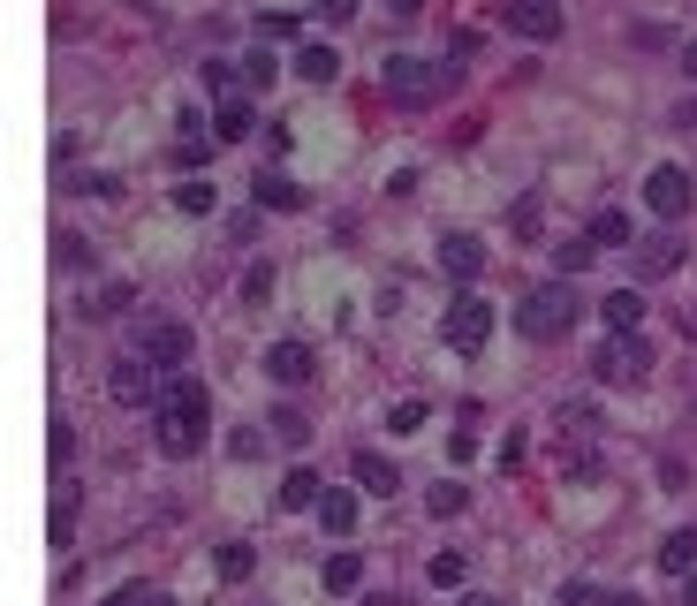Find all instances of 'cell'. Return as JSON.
<instances>
[{
  "label": "cell",
  "mask_w": 697,
  "mask_h": 606,
  "mask_svg": "<svg viewBox=\"0 0 697 606\" xmlns=\"http://www.w3.org/2000/svg\"><path fill=\"white\" fill-rule=\"evenodd\" d=\"M591 243H599V251H629V243H637V228H629V213H622V205H607V213H591Z\"/></svg>",
  "instance_id": "9a60e30c"
},
{
  "label": "cell",
  "mask_w": 697,
  "mask_h": 606,
  "mask_svg": "<svg viewBox=\"0 0 697 606\" xmlns=\"http://www.w3.org/2000/svg\"><path fill=\"white\" fill-rule=\"evenodd\" d=\"M174 205H182V213H212V182H182Z\"/></svg>",
  "instance_id": "1f68e13d"
},
{
  "label": "cell",
  "mask_w": 697,
  "mask_h": 606,
  "mask_svg": "<svg viewBox=\"0 0 697 606\" xmlns=\"http://www.w3.org/2000/svg\"><path fill=\"white\" fill-rule=\"evenodd\" d=\"M425 508H432V516H455V508H463V485H432Z\"/></svg>",
  "instance_id": "d590c367"
},
{
  "label": "cell",
  "mask_w": 697,
  "mask_h": 606,
  "mask_svg": "<svg viewBox=\"0 0 697 606\" xmlns=\"http://www.w3.org/2000/svg\"><path fill=\"white\" fill-rule=\"evenodd\" d=\"M561 606H645V599H637V592H614V584H584V577H576V584H561Z\"/></svg>",
  "instance_id": "2e32d148"
},
{
  "label": "cell",
  "mask_w": 697,
  "mask_h": 606,
  "mask_svg": "<svg viewBox=\"0 0 697 606\" xmlns=\"http://www.w3.org/2000/svg\"><path fill=\"white\" fill-rule=\"evenodd\" d=\"M145 364L182 379V364H189V326H174V318H152V326H145Z\"/></svg>",
  "instance_id": "8992f818"
},
{
  "label": "cell",
  "mask_w": 697,
  "mask_h": 606,
  "mask_svg": "<svg viewBox=\"0 0 697 606\" xmlns=\"http://www.w3.org/2000/svg\"><path fill=\"white\" fill-rule=\"evenodd\" d=\"M356 15V0H327V23H348Z\"/></svg>",
  "instance_id": "60d3db41"
},
{
  "label": "cell",
  "mask_w": 697,
  "mask_h": 606,
  "mask_svg": "<svg viewBox=\"0 0 697 606\" xmlns=\"http://www.w3.org/2000/svg\"><path fill=\"white\" fill-rule=\"evenodd\" d=\"M683 69H690V76H697V38H690V53H683Z\"/></svg>",
  "instance_id": "f6af8a7d"
},
{
  "label": "cell",
  "mask_w": 697,
  "mask_h": 606,
  "mask_svg": "<svg viewBox=\"0 0 697 606\" xmlns=\"http://www.w3.org/2000/svg\"><path fill=\"white\" fill-rule=\"evenodd\" d=\"M591 258H599V243H591V235H576V243H553V266H561V281H576Z\"/></svg>",
  "instance_id": "cb8c5ba5"
},
{
  "label": "cell",
  "mask_w": 697,
  "mask_h": 606,
  "mask_svg": "<svg viewBox=\"0 0 697 606\" xmlns=\"http://www.w3.org/2000/svg\"><path fill=\"white\" fill-rule=\"evenodd\" d=\"M599 318H607L614 334H637V318H645V296H637V289H614V296H599Z\"/></svg>",
  "instance_id": "e0dca14e"
},
{
  "label": "cell",
  "mask_w": 697,
  "mask_h": 606,
  "mask_svg": "<svg viewBox=\"0 0 697 606\" xmlns=\"http://www.w3.org/2000/svg\"><path fill=\"white\" fill-rule=\"evenodd\" d=\"M107 395L130 402V410H137V402H160V395H152V364H145V356H122V364L107 372Z\"/></svg>",
  "instance_id": "ba28073f"
},
{
  "label": "cell",
  "mask_w": 697,
  "mask_h": 606,
  "mask_svg": "<svg viewBox=\"0 0 697 606\" xmlns=\"http://www.w3.org/2000/svg\"><path fill=\"white\" fill-rule=\"evenodd\" d=\"M440 266H448L455 281H478V266H486V243H478V235H440Z\"/></svg>",
  "instance_id": "7c38bea8"
},
{
  "label": "cell",
  "mask_w": 697,
  "mask_h": 606,
  "mask_svg": "<svg viewBox=\"0 0 697 606\" xmlns=\"http://www.w3.org/2000/svg\"><path fill=\"white\" fill-rule=\"evenodd\" d=\"M425 577H432V584H440V592H455V584H463V577H470V561H463V554H455V546H448V554H432V569H425Z\"/></svg>",
  "instance_id": "d4e9b609"
},
{
  "label": "cell",
  "mask_w": 697,
  "mask_h": 606,
  "mask_svg": "<svg viewBox=\"0 0 697 606\" xmlns=\"http://www.w3.org/2000/svg\"><path fill=\"white\" fill-rule=\"evenodd\" d=\"M76 538V500H53V546Z\"/></svg>",
  "instance_id": "8d00e7d4"
},
{
  "label": "cell",
  "mask_w": 697,
  "mask_h": 606,
  "mask_svg": "<svg viewBox=\"0 0 697 606\" xmlns=\"http://www.w3.org/2000/svg\"><path fill=\"white\" fill-rule=\"evenodd\" d=\"M516 8H523V0H516Z\"/></svg>",
  "instance_id": "bcb514c9"
},
{
  "label": "cell",
  "mask_w": 697,
  "mask_h": 606,
  "mask_svg": "<svg viewBox=\"0 0 697 606\" xmlns=\"http://www.w3.org/2000/svg\"><path fill=\"white\" fill-rule=\"evenodd\" d=\"M266 379H273V387H304V379H311V349H304V341H273V349H266Z\"/></svg>",
  "instance_id": "30bf717a"
},
{
  "label": "cell",
  "mask_w": 697,
  "mask_h": 606,
  "mask_svg": "<svg viewBox=\"0 0 697 606\" xmlns=\"http://www.w3.org/2000/svg\"><path fill=\"white\" fill-rule=\"evenodd\" d=\"M205 417H212V395L182 372V379H168L160 387V402H152V440H160V455H197L205 448Z\"/></svg>",
  "instance_id": "6da1fadb"
},
{
  "label": "cell",
  "mask_w": 697,
  "mask_h": 606,
  "mask_svg": "<svg viewBox=\"0 0 697 606\" xmlns=\"http://www.w3.org/2000/svg\"><path fill=\"white\" fill-rule=\"evenodd\" d=\"M243 76H250V84H273V76H281V61H273V53H266V46H258V53H250V69H243Z\"/></svg>",
  "instance_id": "f35d334b"
},
{
  "label": "cell",
  "mask_w": 697,
  "mask_h": 606,
  "mask_svg": "<svg viewBox=\"0 0 697 606\" xmlns=\"http://www.w3.org/2000/svg\"><path fill=\"white\" fill-rule=\"evenodd\" d=\"M387 433H425V402H394L387 410Z\"/></svg>",
  "instance_id": "4dcf8cb0"
},
{
  "label": "cell",
  "mask_w": 697,
  "mask_h": 606,
  "mask_svg": "<svg viewBox=\"0 0 697 606\" xmlns=\"http://www.w3.org/2000/svg\"><path fill=\"white\" fill-rule=\"evenodd\" d=\"M348 470H356V485H364L371 500H394V485H402V470H394L379 448H356V455H348Z\"/></svg>",
  "instance_id": "9c48e42d"
},
{
  "label": "cell",
  "mask_w": 697,
  "mask_h": 606,
  "mask_svg": "<svg viewBox=\"0 0 697 606\" xmlns=\"http://www.w3.org/2000/svg\"><path fill=\"white\" fill-rule=\"evenodd\" d=\"M440 334H448V349H455V356H478V349L493 341V303L463 289V296L448 303V326H440Z\"/></svg>",
  "instance_id": "277c9868"
},
{
  "label": "cell",
  "mask_w": 697,
  "mask_h": 606,
  "mask_svg": "<svg viewBox=\"0 0 697 606\" xmlns=\"http://www.w3.org/2000/svg\"><path fill=\"white\" fill-rule=\"evenodd\" d=\"M46 455H53V470H69V462H76V425H69V417H53V433H46Z\"/></svg>",
  "instance_id": "484cf974"
},
{
  "label": "cell",
  "mask_w": 697,
  "mask_h": 606,
  "mask_svg": "<svg viewBox=\"0 0 697 606\" xmlns=\"http://www.w3.org/2000/svg\"><path fill=\"white\" fill-rule=\"evenodd\" d=\"M387 8H394V15H417V8H425V0H387Z\"/></svg>",
  "instance_id": "7bdbcfd3"
},
{
  "label": "cell",
  "mask_w": 697,
  "mask_h": 606,
  "mask_svg": "<svg viewBox=\"0 0 697 606\" xmlns=\"http://www.w3.org/2000/svg\"><path fill=\"white\" fill-rule=\"evenodd\" d=\"M591 364H599V379H607V387H637V379L652 372V349H645L637 334H614V341H607Z\"/></svg>",
  "instance_id": "5b68a950"
},
{
  "label": "cell",
  "mask_w": 697,
  "mask_h": 606,
  "mask_svg": "<svg viewBox=\"0 0 697 606\" xmlns=\"http://www.w3.org/2000/svg\"><path fill=\"white\" fill-rule=\"evenodd\" d=\"M561 477H576V485H591V477H599V455L584 448V440H576V448H561Z\"/></svg>",
  "instance_id": "4316f807"
},
{
  "label": "cell",
  "mask_w": 697,
  "mask_h": 606,
  "mask_svg": "<svg viewBox=\"0 0 697 606\" xmlns=\"http://www.w3.org/2000/svg\"><path fill=\"white\" fill-rule=\"evenodd\" d=\"M258 205H296V182L289 174H258Z\"/></svg>",
  "instance_id": "f546056e"
},
{
  "label": "cell",
  "mask_w": 697,
  "mask_h": 606,
  "mask_svg": "<svg viewBox=\"0 0 697 606\" xmlns=\"http://www.w3.org/2000/svg\"><path fill=\"white\" fill-rule=\"evenodd\" d=\"M122 303H130V281H107V289H99V303H91V318H114Z\"/></svg>",
  "instance_id": "836d02e7"
},
{
  "label": "cell",
  "mask_w": 697,
  "mask_h": 606,
  "mask_svg": "<svg viewBox=\"0 0 697 606\" xmlns=\"http://www.w3.org/2000/svg\"><path fill=\"white\" fill-rule=\"evenodd\" d=\"M296 76H304V84H334V76H342V53H334L327 38L296 46Z\"/></svg>",
  "instance_id": "4fadbf2b"
},
{
  "label": "cell",
  "mask_w": 697,
  "mask_h": 606,
  "mask_svg": "<svg viewBox=\"0 0 697 606\" xmlns=\"http://www.w3.org/2000/svg\"><path fill=\"white\" fill-rule=\"evenodd\" d=\"M250 122H258V114H250V99H243V92H235V99H220V107H212V130H220V137H228V145H243V137H250Z\"/></svg>",
  "instance_id": "d6986e66"
},
{
  "label": "cell",
  "mask_w": 697,
  "mask_h": 606,
  "mask_svg": "<svg viewBox=\"0 0 697 606\" xmlns=\"http://www.w3.org/2000/svg\"><path fill=\"white\" fill-rule=\"evenodd\" d=\"M455 606H501V599H493V592H463Z\"/></svg>",
  "instance_id": "b9f144b4"
},
{
  "label": "cell",
  "mask_w": 697,
  "mask_h": 606,
  "mask_svg": "<svg viewBox=\"0 0 697 606\" xmlns=\"http://www.w3.org/2000/svg\"><path fill=\"white\" fill-rule=\"evenodd\" d=\"M243 296H250V303L273 296V266H250V274H243Z\"/></svg>",
  "instance_id": "74e56055"
},
{
  "label": "cell",
  "mask_w": 697,
  "mask_h": 606,
  "mask_svg": "<svg viewBox=\"0 0 697 606\" xmlns=\"http://www.w3.org/2000/svg\"><path fill=\"white\" fill-rule=\"evenodd\" d=\"M509 31L516 38H553L561 31V0H523V8H509Z\"/></svg>",
  "instance_id": "8fae6325"
},
{
  "label": "cell",
  "mask_w": 697,
  "mask_h": 606,
  "mask_svg": "<svg viewBox=\"0 0 697 606\" xmlns=\"http://www.w3.org/2000/svg\"><path fill=\"white\" fill-rule=\"evenodd\" d=\"M553 425H561V448H568V440H591V433H599V410H591V402H561Z\"/></svg>",
  "instance_id": "603a6c76"
},
{
  "label": "cell",
  "mask_w": 697,
  "mask_h": 606,
  "mask_svg": "<svg viewBox=\"0 0 697 606\" xmlns=\"http://www.w3.org/2000/svg\"><path fill=\"white\" fill-rule=\"evenodd\" d=\"M266 425H273V440H281V448H304V440H311V425H304L296 410H273Z\"/></svg>",
  "instance_id": "f1b7e54d"
},
{
  "label": "cell",
  "mask_w": 697,
  "mask_h": 606,
  "mask_svg": "<svg viewBox=\"0 0 697 606\" xmlns=\"http://www.w3.org/2000/svg\"><path fill=\"white\" fill-rule=\"evenodd\" d=\"M683 599H690V606H697V577H683Z\"/></svg>",
  "instance_id": "ee69618b"
},
{
  "label": "cell",
  "mask_w": 697,
  "mask_h": 606,
  "mask_svg": "<svg viewBox=\"0 0 697 606\" xmlns=\"http://www.w3.org/2000/svg\"><path fill=\"white\" fill-rule=\"evenodd\" d=\"M220 577L243 584V577H250V546H220Z\"/></svg>",
  "instance_id": "d6a6232c"
},
{
  "label": "cell",
  "mask_w": 697,
  "mask_h": 606,
  "mask_svg": "<svg viewBox=\"0 0 697 606\" xmlns=\"http://www.w3.org/2000/svg\"><path fill=\"white\" fill-rule=\"evenodd\" d=\"M538 228H546V190H523L516 205H509V235L516 243H538Z\"/></svg>",
  "instance_id": "5bb4252c"
},
{
  "label": "cell",
  "mask_w": 697,
  "mask_h": 606,
  "mask_svg": "<svg viewBox=\"0 0 697 606\" xmlns=\"http://www.w3.org/2000/svg\"><path fill=\"white\" fill-rule=\"evenodd\" d=\"M205 92H212V99H235V69L212 61V69H205Z\"/></svg>",
  "instance_id": "e575fe53"
},
{
  "label": "cell",
  "mask_w": 697,
  "mask_h": 606,
  "mask_svg": "<svg viewBox=\"0 0 697 606\" xmlns=\"http://www.w3.org/2000/svg\"><path fill=\"white\" fill-rule=\"evenodd\" d=\"M356 584H364V561L356 554H334L327 561V592H356Z\"/></svg>",
  "instance_id": "83f0119b"
},
{
  "label": "cell",
  "mask_w": 697,
  "mask_h": 606,
  "mask_svg": "<svg viewBox=\"0 0 697 606\" xmlns=\"http://www.w3.org/2000/svg\"><path fill=\"white\" fill-rule=\"evenodd\" d=\"M319 523H327L334 538H348V531H356V493H348V485H327V500H319Z\"/></svg>",
  "instance_id": "ffe728a7"
},
{
  "label": "cell",
  "mask_w": 697,
  "mask_h": 606,
  "mask_svg": "<svg viewBox=\"0 0 697 606\" xmlns=\"http://www.w3.org/2000/svg\"><path fill=\"white\" fill-rule=\"evenodd\" d=\"M675 266H683V243H668V235H652V243L637 251V274H652V281L675 274Z\"/></svg>",
  "instance_id": "7402d4cb"
},
{
  "label": "cell",
  "mask_w": 697,
  "mask_h": 606,
  "mask_svg": "<svg viewBox=\"0 0 697 606\" xmlns=\"http://www.w3.org/2000/svg\"><path fill=\"white\" fill-rule=\"evenodd\" d=\"M114 606H168V599H160V592H145V584H130V592H122Z\"/></svg>",
  "instance_id": "ab89813d"
},
{
  "label": "cell",
  "mask_w": 697,
  "mask_h": 606,
  "mask_svg": "<svg viewBox=\"0 0 697 606\" xmlns=\"http://www.w3.org/2000/svg\"><path fill=\"white\" fill-rule=\"evenodd\" d=\"M645 205H652L660 220H683V213H690V174H683V167H652V174H645Z\"/></svg>",
  "instance_id": "52a82bcc"
},
{
  "label": "cell",
  "mask_w": 697,
  "mask_h": 606,
  "mask_svg": "<svg viewBox=\"0 0 697 606\" xmlns=\"http://www.w3.org/2000/svg\"><path fill=\"white\" fill-rule=\"evenodd\" d=\"M319 500H327L319 470H289V477H281V508H319Z\"/></svg>",
  "instance_id": "44dd1931"
},
{
  "label": "cell",
  "mask_w": 697,
  "mask_h": 606,
  "mask_svg": "<svg viewBox=\"0 0 697 606\" xmlns=\"http://www.w3.org/2000/svg\"><path fill=\"white\" fill-rule=\"evenodd\" d=\"M576 311H584V303H576V281H538V289L516 303V326L530 341H561V334L576 326Z\"/></svg>",
  "instance_id": "7a4b0ae2"
},
{
  "label": "cell",
  "mask_w": 697,
  "mask_h": 606,
  "mask_svg": "<svg viewBox=\"0 0 697 606\" xmlns=\"http://www.w3.org/2000/svg\"><path fill=\"white\" fill-rule=\"evenodd\" d=\"M660 569L668 577H697V531H668L660 538Z\"/></svg>",
  "instance_id": "ac0fdd59"
},
{
  "label": "cell",
  "mask_w": 697,
  "mask_h": 606,
  "mask_svg": "<svg viewBox=\"0 0 697 606\" xmlns=\"http://www.w3.org/2000/svg\"><path fill=\"white\" fill-rule=\"evenodd\" d=\"M379 84H387V99H402V107H425L440 84H448V61H417V53H387L379 61Z\"/></svg>",
  "instance_id": "3957f363"
}]
</instances>
